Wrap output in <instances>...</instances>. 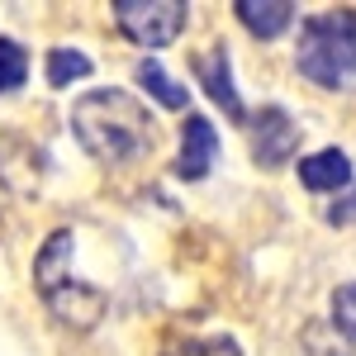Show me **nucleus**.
<instances>
[{"label": "nucleus", "instance_id": "f257e3e1", "mask_svg": "<svg viewBox=\"0 0 356 356\" xmlns=\"http://www.w3.org/2000/svg\"><path fill=\"white\" fill-rule=\"evenodd\" d=\"M72 129L81 138V147L105 166L138 162L143 152H152V114L124 90H90L72 105Z\"/></svg>", "mask_w": 356, "mask_h": 356}, {"label": "nucleus", "instance_id": "f03ea898", "mask_svg": "<svg viewBox=\"0 0 356 356\" xmlns=\"http://www.w3.org/2000/svg\"><path fill=\"white\" fill-rule=\"evenodd\" d=\"M72 261H76V243H72V228H57L53 238L43 243L38 261H33V285L38 295L48 300L62 323H76V328H90L100 314H105V295L95 285H86L72 275Z\"/></svg>", "mask_w": 356, "mask_h": 356}, {"label": "nucleus", "instance_id": "7ed1b4c3", "mask_svg": "<svg viewBox=\"0 0 356 356\" xmlns=\"http://www.w3.org/2000/svg\"><path fill=\"white\" fill-rule=\"evenodd\" d=\"M300 76L323 90H352L356 86V15H318L300 33Z\"/></svg>", "mask_w": 356, "mask_h": 356}, {"label": "nucleus", "instance_id": "20e7f679", "mask_svg": "<svg viewBox=\"0 0 356 356\" xmlns=\"http://www.w3.org/2000/svg\"><path fill=\"white\" fill-rule=\"evenodd\" d=\"M114 19L138 48H166L186 29V0H114Z\"/></svg>", "mask_w": 356, "mask_h": 356}, {"label": "nucleus", "instance_id": "39448f33", "mask_svg": "<svg viewBox=\"0 0 356 356\" xmlns=\"http://www.w3.org/2000/svg\"><path fill=\"white\" fill-rule=\"evenodd\" d=\"M295 147H300V129L280 105H271V110H261L252 119V157L261 166H285L295 157Z\"/></svg>", "mask_w": 356, "mask_h": 356}, {"label": "nucleus", "instance_id": "423d86ee", "mask_svg": "<svg viewBox=\"0 0 356 356\" xmlns=\"http://www.w3.org/2000/svg\"><path fill=\"white\" fill-rule=\"evenodd\" d=\"M214 157H219V134H214V124H209L204 114H191V119L181 124V157H176V176H181V181H200V176H209Z\"/></svg>", "mask_w": 356, "mask_h": 356}, {"label": "nucleus", "instance_id": "0eeeda50", "mask_svg": "<svg viewBox=\"0 0 356 356\" xmlns=\"http://www.w3.org/2000/svg\"><path fill=\"white\" fill-rule=\"evenodd\" d=\"M195 72H200V86L209 90V100H214V105H223V114H228L233 124H243V119H247V110H243V100H238V90H233L228 53H223V48H214V53L195 57Z\"/></svg>", "mask_w": 356, "mask_h": 356}, {"label": "nucleus", "instance_id": "6e6552de", "mask_svg": "<svg viewBox=\"0 0 356 356\" xmlns=\"http://www.w3.org/2000/svg\"><path fill=\"white\" fill-rule=\"evenodd\" d=\"M300 181L314 195H328V191L337 195L342 186H352V162H347V152L323 147V152H314V157H304V162H300Z\"/></svg>", "mask_w": 356, "mask_h": 356}, {"label": "nucleus", "instance_id": "1a4fd4ad", "mask_svg": "<svg viewBox=\"0 0 356 356\" xmlns=\"http://www.w3.org/2000/svg\"><path fill=\"white\" fill-rule=\"evenodd\" d=\"M233 10H238V19H243V29L252 38H280L290 29V19H295L290 0H238Z\"/></svg>", "mask_w": 356, "mask_h": 356}, {"label": "nucleus", "instance_id": "9d476101", "mask_svg": "<svg viewBox=\"0 0 356 356\" xmlns=\"http://www.w3.org/2000/svg\"><path fill=\"white\" fill-rule=\"evenodd\" d=\"M81 76H90V57L76 53V48H53L48 53V86L53 90H67L72 81H81Z\"/></svg>", "mask_w": 356, "mask_h": 356}, {"label": "nucleus", "instance_id": "9b49d317", "mask_svg": "<svg viewBox=\"0 0 356 356\" xmlns=\"http://www.w3.org/2000/svg\"><path fill=\"white\" fill-rule=\"evenodd\" d=\"M138 81L157 95V105H166V110H186V86H176L162 67L152 62V57H147V62H138Z\"/></svg>", "mask_w": 356, "mask_h": 356}, {"label": "nucleus", "instance_id": "f8f14e48", "mask_svg": "<svg viewBox=\"0 0 356 356\" xmlns=\"http://www.w3.org/2000/svg\"><path fill=\"white\" fill-rule=\"evenodd\" d=\"M24 76H29V53L15 38H0V95L24 86Z\"/></svg>", "mask_w": 356, "mask_h": 356}, {"label": "nucleus", "instance_id": "ddd939ff", "mask_svg": "<svg viewBox=\"0 0 356 356\" xmlns=\"http://www.w3.org/2000/svg\"><path fill=\"white\" fill-rule=\"evenodd\" d=\"M166 356H243V352H238V342H233V337H195V342L171 347Z\"/></svg>", "mask_w": 356, "mask_h": 356}, {"label": "nucleus", "instance_id": "4468645a", "mask_svg": "<svg viewBox=\"0 0 356 356\" xmlns=\"http://www.w3.org/2000/svg\"><path fill=\"white\" fill-rule=\"evenodd\" d=\"M332 318H337V328H342V332H352V337H356V280L332 290Z\"/></svg>", "mask_w": 356, "mask_h": 356}, {"label": "nucleus", "instance_id": "2eb2a0df", "mask_svg": "<svg viewBox=\"0 0 356 356\" xmlns=\"http://www.w3.org/2000/svg\"><path fill=\"white\" fill-rule=\"evenodd\" d=\"M328 219H332V223H347V219H356V191L347 195L342 204H332V209H328Z\"/></svg>", "mask_w": 356, "mask_h": 356}]
</instances>
